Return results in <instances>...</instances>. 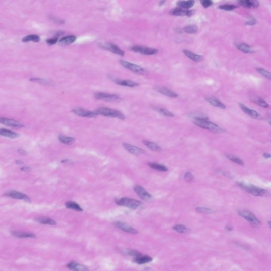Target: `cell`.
<instances>
[{
  "mask_svg": "<svg viewBox=\"0 0 271 271\" xmlns=\"http://www.w3.org/2000/svg\"><path fill=\"white\" fill-rule=\"evenodd\" d=\"M237 185L239 187L247 192L249 193L252 194V195L256 197H266L269 195V192L267 190L259 188L256 186L253 185L252 184H246L243 182H238Z\"/></svg>",
  "mask_w": 271,
  "mask_h": 271,
  "instance_id": "obj_1",
  "label": "cell"
},
{
  "mask_svg": "<svg viewBox=\"0 0 271 271\" xmlns=\"http://www.w3.org/2000/svg\"><path fill=\"white\" fill-rule=\"evenodd\" d=\"M193 123L203 129H207L214 134H222L226 130L218 125L209 122L208 120H194Z\"/></svg>",
  "mask_w": 271,
  "mask_h": 271,
  "instance_id": "obj_2",
  "label": "cell"
},
{
  "mask_svg": "<svg viewBox=\"0 0 271 271\" xmlns=\"http://www.w3.org/2000/svg\"><path fill=\"white\" fill-rule=\"evenodd\" d=\"M98 114L106 117L115 118L121 120L125 119V116L121 111L112 109L101 107L95 111Z\"/></svg>",
  "mask_w": 271,
  "mask_h": 271,
  "instance_id": "obj_3",
  "label": "cell"
},
{
  "mask_svg": "<svg viewBox=\"0 0 271 271\" xmlns=\"http://www.w3.org/2000/svg\"><path fill=\"white\" fill-rule=\"evenodd\" d=\"M116 202L117 205H119L127 207L132 209H136L141 205V202L140 201L130 197H123L122 199H118L116 200Z\"/></svg>",
  "mask_w": 271,
  "mask_h": 271,
  "instance_id": "obj_4",
  "label": "cell"
},
{
  "mask_svg": "<svg viewBox=\"0 0 271 271\" xmlns=\"http://www.w3.org/2000/svg\"><path fill=\"white\" fill-rule=\"evenodd\" d=\"M238 213L240 216L244 218L245 220H247L249 223H250L254 227H257L261 225V222L260 220L253 213L249 211L245 210L238 211Z\"/></svg>",
  "mask_w": 271,
  "mask_h": 271,
  "instance_id": "obj_5",
  "label": "cell"
},
{
  "mask_svg": "<svg viewBox=\"0 0 271 271\" xmlns=\"http://www.w3.org/2000/svg\"><path fill=\"white\" fill-rule=\"evenodd\" d=\"M94 97L97 100L104 101L110 102H116L121 101L122 98L119 95L115 94L98 92L94 94Z\"/></svg>",
  "mask_w": 271,
  "mask_h": 271,
  "instance_id": "obj_6",
  "label": "cell"
},
{
  "mask_svg": "<svg viewBox=\"0 0 271 271\" xmlns=\"http://www.w3.org/2000/svg\"><path fill=\"white\" fill-rule=\"evenodd\" d=\"M119 62L122 65V66L134 73L139 75H144L146 73V70L144 68H142V67L140 66L139 65L123 60H120Z\"/></svg>",
  "mask_w": 271,
  "mask_h": 271,
  "instance_id": "obj_7",
  "label": "cell"
},
{
  "mask_svg": "<svg viewBox=\"0 0 271 271\" xmlns=\"http://www.w3.org/2000/svg\"><path fill=\"white\" fill-rule=\"evenodd\" d=\"M131 50L135 53L144 55H155L158 52V50L155 48L139 45L134 46L131 48Z\"/></svg>",
  "mask_w": 271,
  "mask_h": 271,
  "instance_id": "obj_8",
  "label": "cell"
},
{
  "mask_svg": "<svg viewBox=\"0 0 271 271\" xmlns=\"http://www.w3.org/2000/svg\"><path fill=\"white\" fill-rule=\"evenodd\" d=\"M72 112L82 117L94 118L99 115L96 111H92L82 108H76L73 109Z\"/></svg>",
  "mask_w": 271,
  "mask_h": 271,
  "instance_id": "obj_9",
  "label": "cell"
},
{
  "mask_svg": "<svg viewBox=\"0 0 271 271\" xmlns=\"http://www.w3.org/2000/svg\"><path fill=\"white\" fill-rule=\"evenodd\" d=\"M4 195L14 199L22 200L27 202H31V199L26 194L14 190L6 192V193L4 194Z\"/></svg>",
  "mask_w": 271,
  "mask_h": 271,
  "instance_id": "obj_10",
  "label": "cell"
},
{
  "mask_svg": "<svg viewBox=\"0 0 271 271\" xmlns=\"http://www.w3.org/2000/svg\"><path fill=\"white\" fill-rule=\"evenodd\" d=\"M101 47L104 50H107L111 52L112 53L115 54L116 55H120L123 56L125 55V52L121 50L117 45L111 43H104L101 44Z\"/></svg>",
  "mask_w": 271,
  "mask_h": 271,
  "instance_id": "obj_11",
  "label": "cell"
},
{
  "mask_svg": "<svg viewBox=\"0 0 271 271\" xmlns=\"http://www.w3.org/2000/svg\"><path fill=\"white\" fill-rule=\"evenodd\" d=\"M0 123L16 128H21L25 127V125L20 122L14 119H8L6 118L0 117Z\"/></svg>",
  "mask_w": 271,
  "mask_h": 271,
  "instance_id": "obj_12",
  "label": "cell"
},
{
  "mask_svg": "<svg viewBox=\"0 0 271 271\" xmlns=\"http://www.w3.org/2000/svg\"><path fill=\"white\" fill-rule=\"evenodd\" d=\"M114 226L116 227H117L120 230H123L125 232L128 233H133V234H136L138 233V231L134 229L131 226H129V225L126 224L125 222L122 221H116L114 222Z\"/></svg>",
  "mask_w": 271,
  "mask_h": 271,
  "instance_id": "obj_13",
  "label": "cell"
},
{
  "mask_svg": "<svg viewBox=\"0 0 271 271\" xmlns=\"http://www.w3.org/2000/svg\"><path fill=\"white\" fill-rule=\"evenodd\" d=\"M134 190L136 193L138 195L140 199H142V200L147 201L152 198V195L141 186H135L134 188Z\"/></svg>",
  "mask_w": 271,
  "mask_h": 271,
  "instance_id": "obj_14",
  "label": "cell"
},
{
  "mask_svg": "<svg viewBox=\"0 0 271 271\" xmlns=\"http://www.w3.org/2000/svg\"><path fill=\"white\" fill-rule=\"evenodd\" d=\"M171 15L175 16H188L191 17L194 14L193 10H189L188 9H184L181 8H177L172 10L169 12Z\"/></svg>",
  "mask_w": 271,
  "mask_h": 271,
  "instance_id": "obj_15",
  "label": "cell"
},
{
  "mask_svg": "<svg viewBox=\"0 0 271 271\" xmlns=\"http://www.w3.org/2000/svg\"><path fill=\"white\" fill-rule=\"evenodd\" d=\"M123 147L125 148L128 152L133 154V155H135L144 154L145 153V151L144 150L142 149V148H139V147L134 146L131 144H127V143H123Z\"/></svg>",
  "mask_w": 271,
  "mask_h": 271,
  "instance_id": "obj_16",
  "label": "cell"
},
{
  "mask_svg": "<svg viewBox=\"0 0 271 271\" xmlns=\"http://www.w3.org/2000/svg\"><path fill=\"white\" fill-rule=\"evenodd\" d=\"M112 81L118 85L123 86H127L129 87H134L139 86V84L136 82L133 81L129 80H120L118 78L113 79Z\"/></svg>",
  "mask_w": 271,
  "mask_h": 271,
  "instance_id": "obj_17",
  "label": "cell"
},
{
  "mask_svg": "<svg viewBox=\"0 0 271 271\" xmlns=\"http://www.w3.org/2000/svg\"><path fill=\"white\" fill-rule=\"evenodd\" d=\"M239 106L241 109L243 110L245 114H248L251 117L255 118V119H260L261 117L260 114H258L255 110L249 108L248 107H247L246 106L244 105L243 103H239Z\"/></svg>",
  "mask_w": 271,
  "mask_h": 271,
  "instance_id": "obj_18",
  "label": "cell"
},
{
  "mask_svg": "<svg viewBox=\"0 0 271 271\" xmlns=\"http://www.w3.org/2000/svg\"><path fill=\"white\" fill-rule=\"evenodd\" d=\"M156 91L161 93L163 95H166L167 97L172 98H175L178 97V94L173 91H171V90L167 89L165 87H156Z\"/></svg>",
  "mask_w": 271,
  "mask_h": 271,
  "instance_id": "obj_19",
  "label": "cell"
},
{
  "mask_svg": "<svg viewBox=\"0 0 271 271\" xmlns=\"http://www.w3.org/2000/svg\"><path fill=\"white\" fill-rule=\"evenodd\" d=\"M239 4L245 8H257L259 6V2L257 0H239Z\"/></svg>",
  "mask_w": 271,
  "mask_h": 271,
  "instance_id": "obj_20",
  "label": "cell"
},
{
  "mask_svg": "<svg viewBox=\"0 0 271 271\" xmlns=\"http://www.w3.org/2000/svg\"><path fill=\"white\" fill-rule=\"evenodd\" d=\"M67 267H68L69 269L73 271H86L89 270L87 267H86V266L81 265L74 261L70 262L69 263L67 264Z\"/></svg>",
  "mask_w": 271,
  "mask_h": 271,
  "instance_id": "obj_21",
  "label": "cell"
},
{
  "mask_svg": "<svg viewBox=\"0 0 271 271\" xmlns=\"http://www.w3.org/2000/svg\"><path fill=\"white\" fill-rule=\"evenodd\" d=\"M0 135L11 139H15L20 137L19 134L5 128H0Z\"/></svg>",
  "mask_w": 271,
  "mask_h": 271,
  "instance_id": "obj_22",
  "label": "cell"
},
{
  "mask_svg": "<svg viewBox=\"0 0 271 271\" xmlns=\"http://www.w3.org/2000/svg\"><path fill=\"white\" fill-rule=\"evenodd\" d=\"M76 40V37L73 35L67 36L61 38L58 42L59 45L62 46L70 45V44H73L75 42Z\"/></svg>",
  "mask_w": 271,
  "mask_h": 271,
  "instance_id": "obj_23",
  "label": "cell"
},
{
  "mask_svg": "<svg viewBox=\"0 0 271 271\" xmlns=\"http://www.w3.org/2000/svg\"><path fill=\"white\" fill-rule=\"evenodd\" d=\"M205 100L208 102L210 104L213 106L218 107V108L222 109H226V106L224 103H222L218 99H216V98H215L208 97V98H206Z\"/></svg>",
  "mask_w": 271,
  "mask_h": 271,
  "instance_id": "obj_24",
  "label": "cell"
},
{
  "mask_svg": "<svg viewBox=\"0 0 271 271\" xmlns=\"http://www.w3.org/2000/svg\"><path fill=\"white\" fill-rule=\"evenodd\" d=\"M183 51L186 56H187L189 58L191 59L192 61H193L194 62L198 63V62H200L203 60V57L201 55L195 54L193 53L192 51L188 50H184Z\"/></svg>",
  "mask_w": 271,
  "mask_h": 271,
  "instance_id": "obj_25",
  "label": "cell"
},
{
  "mask_svg": "<svg viewBox=\"0 0 271 271\" xmlns=\"http://www.w3.org/2000/svg\"><path fill=\"white\" fill-rule=\"evenodd\" d=\"M153 258L147 255L142 256L141 255L140 256L135 257V258L133 260V261L137 264H144L147 263L149 262H152Z\"/></svg>",
  "mask_w": 271,
  "mask_h": 271,
  "instance_id": "obj_26",
  "label": "cell"
},
{
  "mask_svg": "<svg viewBox=\"0 0 271 271\" xmlns=\"http://www.w3.org/2000/svg\"><path fill=\"white\" fill-rule=\"evenodd\" d=\"M142 142L145 146H147L149 149L152 150L153 151L161 152L162 150L161 147L159 146V145L157 144L155 142L146 140H143Z\"/></svg>",
  "mask_w": 271,
  "mask_h": 271,
  "instance_id": "obj_27",
  "label": "cell"
},
{
  "mask_svg": "<svg viewBox=\"0 0 271 271\" xmlns=\"http://www.w3.org/2000/svg\"><path fill=\"white\" fill-rule=\"evenodd\" d=\"M194 3H195L194 0H188L187 1H182L177 2V5L179 8L184 9H188L191 8L194 6Z\"/></svg>",
  "mask_w": 271,
  "mask_h": 271,
  "instance_id": "obj_28",
  "label": "cell"
},
{
  "mask_svg": "<svg viewBox=\"0 0 271 271\" xmlns=\"http://www.w3.org/2000/svg\"><path fill=\"white\" fill-rule=\"evenodd\" d=\"M12 234L15 236V237H18V238H34L36 237V236L32 233H21L19 231H12L11 233Z\"/></svg>",
  "mask_w": 271,
  "mask_h": 271,
  "instance_id": "obj_29",
  "label": "cell"
},
{
  "mask_svg": "<svg viewBox=\"0 0 271 271\" xmlns=\"http://www.w3.org/2000/svg\"><path fill=\"white\" fill-rule=\"evenodd\" d=\"M58 139L60 142L63 143L64 144L67 145H71L74 144L75 141V138L72 137L65 136L61 135L58 137Z\"/></svg>",
  "mask_w": 271,
  "mask_h": 271,
  "instance_id": "obj_30",
  "label": "cell"
},
{
  "mask_svg": "<svg viewBox=\"0 0 271 271\" xmlns=\"http://www.w3.org/2000/svg\"><path fill=\"white\" fill-rule=\"evenodd\" d=\"M173 228L178 233H189L190 231V229L189 228L182 224H177L176 225H175Z\"/></svg>",
  "mask_w": 271,
  "mask_h": 271,
  "instance_id": "obj_31",
  "label": "cell"
},
{
  "mask_svg": "<svg viewBox=\"0 0 271 271\" xmlns=\"http://www.w3.org/2000/svg\"><path fill=\"white\" fill-rule=\"evenodd\" d=\"M148 165L150 168L154 169L156 171L159 172H166L168 171V168L164 165L156 163H149Z\"/></svg>",
  "mask_w": 271,
  "mask_h": 271,
  "instance_id": "obj_32",
  "label": "cell"
},
{
  "mask_svg": "<svg viewBox=\"0 0 271 271\" xmlns=\"http://www.w3.org/2000/svg\"><path fill=\"white\" fill-rule=\"evenodd\" d=\"M189 117L193 118L194 120H208L209 118L205 114L201 112H192L188 114Z\"/></svg>",
  "mask_w": 271,
  "mask_h": 271,
  "instance_id": "obj_33",
  "label": "cell"
},
{
  "mask_svg": "<svg viewBox=\"0 0 271 271\" xmlns=\"http://www.w3.org/2000/svg\"><path fill=\"white\" fill-rule=\"evenodd\" d=\"M237 48L244 53H254V50L250 46L247 44H241L237 46Z\"/></svg>",
  "mask_w": 271,
  "mask_h": 271,
  "instance_id": "obj_34",
  "label": "cell"
},
{
  "mask_svg": "<svg viewBox=\"0 0 271 271\" xmlns=\"http://www.w3.org/2000/svg\"><path fill=\"white\" fill-rule=\"evenodd\" d=\"M65 206L67 208L72 209L77 211H82L83 210L80 205L73 201H68L65 203Z\"/></svg>",
  "mask_w": 271,
  "mask_h": 271,
  "instance_id": "obj_35",
  "label": "cell"
},
{
  "mask_svg": "<svg viewBox=\"0 0 271 271\" xmlns=\"http://www.w3.org/2000/svg\"><path fill=\"white\" fill-rule=\"evenodd\" d=\"M40 40V37L37 34H30L28 35L27 36L25 37L22 38V42H38Z\"/></svg>",
  "mask_w": 271,
  "mask_h": 271,
  "instance_id": "obj_36",
  "label": "cell"
},
{
  "mask_svg": "<svg viewBox=\"0 0 271 271\" xmlns=\"http://www.w3.org/2000/svg\"><path fill=\"white\" fill-rule=\"evenodd\" d=\"M252 100L255 104L264 108H267L269 106L268 103L260 97H254V98H253Z\"/></svg>",
  "mask_w": 271,
  "mask_h": 271,
  "instance_id": "obj_37",
  "label": "cell"
},
{
  "mask_svg": "<svg viewBox=\"0 0 271 271\" xmlns=\"http://www.w3.org/2000/svg\"><path fill=\"white\" fill-rule=\"evenodd\" d=\"M37 221L40 222V224H45V225H56L57 222L56 221L50 219V218H41L37 219Z\"/></svg>",
  "mask_w": 271,
  "mask_h": 271,
  "instance_id": "obj_38",
  "label": "cell"
},
{
  "mask_svg": "<svg viewBox=\"0 0 271 271\" xmlns=\"http://www.w3.org/2000/svg\"><path fill=\"white\" fill-rule=\"evenodd\" d=\"M196 210L198 213H206V214H214L216 213V211L214 210L213 209H212L210 208H207V207H197L196 208Z\"/></svg>",
  "mask_w": 271,
  "mask_h": 271,
  "instance_id": "obj_39",
  "label": "cell"
},
{
  "mask_svg": "<svg viewBox=\"0 0 271 271\" xmlns=\"http://www.w3.org/2000/svg\"><path fill=\"white\" fill-rule=\"evenodd\" d=\"M155 110L166 117H174V114H173L172 112H171V111H169L166 109L157 107V108H155Z\"/></svg>",
  "mask_w": 271,
  "mask_h": 271,
  "instance_id": "obj_40",
  "label": "cell"
},
{
  "mask_svg": "<svg viewBox=\"0 0 271 271\" xmlns=\"http://www.w3.org/2000/svg\"><path fill=\"white\" fill-rule=\"evenodd\" d=\"M226 156L228 159H229L233 162H234V163H236V164H238L241 165H244V163L243 162V161L241 158H239V157H237V156L230 155V154L226 155Z\"/></svg>",
  "mask_w": 271,
  "mask_h": 271,
  "instance_id": "obj_41",
  "label": "cell"
},
{
  "mask_svg": "<svg viewBox=\"0 0 271 271\" xmlns=\"http://www.w3.org/2000/svg\"><path fill=\"white\" fill-rule=\"evenodd\" d=\"M197 28L195 25H190L188 26H186L184 28V31L190 34H194L195 33H197Z\"/></svg>",
  "mask_w": 271,
  "mask_h": 271,
  "instance_id": "obj_42",
  "label": "cell"
},
{
  "mask_svg": "<svg viewBox=\"0 0 271 271\" xmlns=\"http://www.w3.org/2000/svg\"><path fill=\"white\" fill-rule=\"evenodd\" d=\"M256 70L259 74L262 75V76H264L265 78H266L267 79H269V80L271 79V73L269 72L267 70H264L263 68H256Z\"/></svg>",
  "mask_w": 271,
  "mask_h": 271,
  "instance_id": "obj_43",
  "label": "cell"
},
{
  "mask_svg": "<svg viewBox=\"0 0 271 271\" xmlns=\"http://www.w3.org/2000/svg\"><path fill=\"white\" fill-rule=\"evenodd\" d=\"M237 6L232 5V4H224L221 5L219 6L220 9L225 10V11H230L233 10L237 8Z\"/></svg>",
  "mask_w": 271,
  "mask_h": 271,
  "instance_id": "obj_44",
  "label": "cell"
},
{
  "mask_svg": "<svg viewBox=\"0 0 271 271\" xmlns=\"http://www.w3.org/2000/svg\"><path fill=\"white\" fill-rule=\"evenodd\" d=\"M30 81L32 82L42 84H49L50 83L47 80H44L40 78H31Z\"/></svg>",
  "mask_w": 271,
  "mask_h": 271,
  "instance_id": "obj_45",
  "label": "cell"
},
{
  "mask_svg": "<svg viewBox=\"0 0 271 271\" xmlns=\"http://www.w3.org/2000/svg\"><path fill=\"white\" fill-rule=\"evenodd\" d=\"M200 2L205 8H209L213 4L212 0H200Z\"/></svg>",
  "mask_w": 271,
  "mask_h": 271,
  "instance_id": "obj_46",
  "label": "cell"
},
{
  "mask_svg": "<svg viewBox=\"0 0 271 271\" xmlns=\"http://www.w3.org/2000/svg\"><path fill=\"white\" fill-rule=\"evenodd\" d=\"M126 253L127 255H128L135 256V257L140 256V255H141V254L140 252H139L138 251L136 250H132V249L127 250V251H126Z\"/></svg>",
  "mask_w": 271,
  "mask_h": 271,
  "instance_id": "obj_47",
  "label": "cell"
},
{
  "mask_svg": "<svg viewBox=\"0 0 271 271\" xmlns=\"http://www.w3.org/2000/svg\"><path fill=\"white\" fill-rule=\"evenodd\" d=\"M58 40V37H54V38L48 39L46 40V42L49 45H55V44L57 43Z\"/></svg>",
  "mask_w": 271,
  "mask_h": 271,
  "instance_id": "obj_48",
  "label": "cell"
},
{
  "mask_svg": "<svg viewBox=\"0 0 271 271\" xmlns=\"http://www.w3.org/2000/svg\"><path fill=\"white\" fill-rule=\"evenodd\" d=\"M193 176L192 175L191 173L190 172L186 173L184 175V179L186 182H191L193 180Z\"/></svg>",
  "mask_w": 271,
  "mask_h": 271,
  "instance_id": "obj_49",
  "label": "cell"
},
{
  "mask_svg": "<svg viewBox=\"0 0 271 271\" xmlns=\"http://www.w3.org/2000/svg\"><path fill=\"white\" fill-rule=\"evenodd\" d=\"M50 20H51L52 21H53L54 22H55V23H56L57 24H63L64 23V21H63V20L57 19V18L54 17H50Z\"/></svg>",
  "mask_w": 271,
  "mask_h": 271,
  "instance_id": "obj_50",
  "label": "cell"
},
{
  "mask_svg": "<svg viewBox=\"0 0 271 271\" xmlns=\"http://www.w3.org/2000/svg\"><path fill=\"white\" fill-rule=\"evenodd\" d=\"M18 153L21 155H27L28 154L26 150L22 148H19V149L18 150Z\"/></svg>",
  "mask_w": 271,
  "mask_h": 271,
  "instance_id": "obj_51",
  "label": "cell"
},
{
  "mask_svg": "<svg viewBox=\"0 0 271 271\" xmlns=\"http://www.w3.org/2000/svg\"><path fill=\"white\" fill-rule=\"evenodd\" d=\"M256 23V20L255 19H251L249 21H247L246 22V25H248V26H253V25H255Z\"/></svg>",
  "mask_w": 271,
  "mask_h": 271,
  "instance_id": "obj_52",
  "label": "cell"
},
{
  "mask_svg": "<svg viewBox=\"0 0 271 271\" xmlns=\"http://www.w3.org/2000/svg\"><path fill=\"white\" fill-rule=\"evenodd\" d=\"M21 170L23 172H30L31 170V169L29 166H25V167H22Z\"/></svg>",
  "mask_w": 271,
  "mask_h": 271,
  "instance_id": "obj_53",
  "label": "cell"
},
{
  "mask_svg": "<svg viewBox=\"0 0 271 271\" xmlns=\"http://www.w3.org/2000/svg\"><path fill=\"white\" fill-rule=\"evenodd\" d=\"M263 156L265 158H266V159H268V158H271V154H269V153H264L263 154Z\"/></svg>",
  "mask_w": 271,
  "mask_h": 271,
  "instance_id": "obj_54",
  "label": "cell"
},
{
  "mask_svg": "<svg viewBox=\"0 0 271 271\" xmlns=\"http://www.w3.org/2000/svg\"><path fill=\"white\" fill-rule=\"evenodd\" d=\"M226 228L228 231H232L233 230V227L231 226H229V225H227V226H226Z\"/></svg>",
  "mask_w": 271,
  "mask_h": 271,
  "instance_id": "obj_55",
  "label": "cell"
},
{
  "mask_svg": "<svg viewBox=\"0 0 271 271\" xmlns=\"http://www.w3.org/2000/svg\"><path fill=\"white\" fill-rule=\"evenodd\" d=\"M15 163H17V164H19V165H21V164H24V162L22 161H21V160H17L16 161H15Z\"/></svg>",
  "mask_w": 271,
  "mask_h": 271,
  "instance_id": "obj_56",
  "label": "cell"
},
{
  "mask_svg": "<svg viewBox=\"0 0 271 271\" xmlns=\"http://www.w3.org/2000/svg\"><path fill=\"white\" fill-rule=\"evenodd\" d=\"M165 1H166V0H161V1L159 2V5H160V6H161V5L164 4Z\"/></svg>",
  "mask_w": 271,
  "mask_h": 271,
  "instance_id": "obj_57",
  "label": "cell"
}]
</instances>
